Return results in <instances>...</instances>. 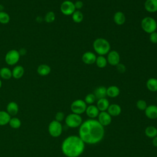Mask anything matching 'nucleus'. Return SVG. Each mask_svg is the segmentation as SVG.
Wrapping results in <instances>:
<instances>
[{
    "instance_id": "14",
    "label": "nucleus",
    "mask_w": 157,
    "mask_h": 157,
    "mask_svg": "<svg viewBox=\"0 0 157 157\" xmlns=\"http://www.w3.org/2000/svg\"><path fill=\"white\" fill-rule=\"evenodd\" d=\"M86 115L90 118L91 119H94L95 118L98 117L100 111L95 105H89L87 106L86 110H85Z\"/></svg>"
},
{
    "instance_id": "15",
    "label": "nucleus",
    "mask_w": 157,
    "mask_h": 157,
    "mask_svg": "<svg viewBox=\"0 0 157 157\" xmlns=\"http://www.w3.org/2000/svg\"><path fill=\"white\" fill-rule=\"evenodd\" d=\"M107 110L111 117H117L120 115L121 112V108L120 105L117 104H112L109 105Z\"/></svg>"
},
{
    "instance_id": "20",
    "label": "nucleus",
    "mask_w": 157,
    "mask_h": 157,
    "mask_svg": "<svg viewBox=\"0 0 157 157\" xmlns=\"http://www.w3.org/2000/svg\"><path fill=\"white\" fill-rule=\"evenodd\" d=\"M120 93V88L115 85H112L107 88V96L110 98H116Z\"/></svg>"
},
{
    "instance_id": "9",
    "label": "nucleus",
    "mask_w": 157,
    "mask_h": 157,
    "mask_svg": "<svg viewBox=\"0 0 157 157\" xmlns=\"http://www.w3.org/2000/svg\"><path fill=\"white\" fill-rule=\"evenodd\" d=\"M75 10L74 3L69 0L63 1L60 6L61 13L65 15H72Z\"/></svg>"
},
{
    "instance_id": "5",
    "label": "nucleus",
    "mask_w": 157,
    "mask_h": 157,
    "mask_svg": "<svg viewBox=\"0 0 157 157\" xmlns=\"http://www.w3.org/2000/svg\"><path fill=\"white\" fill-rule=\"evenodd\" d=\"M82 118L80 115L71 113L66 116L65 118V123L66 125L71 128H79L82 123Z\"/></svg>"
},
{
    "instance_id": "21",
    "label": "nucleus",
    "mask_w": 157,
    "mask_h": 157,
    "mask_svg": "<svg viewBox=\"0 0 157 157\" xmlns=\"http://www.w3.org/2000/svg\"><path fill=\"white\" fill-rule=\"evenodd\" d=\"M18 112V105L13 101L10 102L7 105V112L10 115L14 116L17 114Z\"/></svg>"
},
{
    "instance_id": "17",
    "label": "nucleus",
    "mask_w": 157,
    "mask_h": 157,
    "mask_svg": "<svg viewBox=\"0 0 157 157\" xmlns=\"http://www.w3.org/2000/svg\"><path fill=\"white\" fill-rule=\"evenodd\" d=\"M110 105L109 101L107 98H101L99 99H98L97 103H96V107L99 109L100 112H104L106 111Z\"/></svg>"
},
{
    "instance_id": "38",
    "label": "nucleus",
    "mask_w": 157,
    "mask_h": 157,
    "mask_svg": "<svg viewBox=\"0 0 157 157\" xmlns=\"http://www.w3.org/2000/svg\"><path fill=\"white\" fill-rule=\"evenodd\" d=\"M74 6H75V8L76 10H80L81 9L83 6V3L82 1H80V0H78V1H76L75 2H74Z\"/></svg>"
},
{
    "instance_id": "16",
    "label": "nucleus",
    "mask_w": 157,
    "mask_h": 157,
    "mask_svg": "<svg viewBox=\"0 0 157 157\" xmlns=\"http://www.w3.org/2000/svg\"><path fill=\"white\" fill-rule=\"evenodd\" d=\"M145 9L150 13L157 12V0H146L144 3Z\"/></svg>"
},
{
    "instance_id": "42",
    "label": "nucleus",
    "mask_w": 157,
    "mask_h": 157,
    "mask_svg": "<svg viewBox=\"0 0 157 157\" xmlns=\"http://www.w3.org/2000/svg\"><path fill=\"white\" fill-rule=\"evenodd\" d=\"M156 101H157V97H156Z\"/></svg>"
},
{
    "instance_id": "35",
    "label": "nucleus",
    "mask_w": 157,
    "mask_h": 157,
    "mask_svg": "<svg viewBox=\"0 0 157 157\" xmlns=\"http://www.w3.org/2000/svg\"><path fill=\"white\" fill-rule=\"evenodd\" d=\"M65 118V115L63 112H58L55 115V120L61 122Z\"/></svg>"
},
{
    "instance_id": "39",
    "label": "nucleus",
    "mask_w": 157,
    "mask_h": 157,
    "mask_svg": "<svg viewBox=\"0 0 157 157\" xmlns=\"http://www.w3.org/2000/svg\"><path fill=\"white\" fill-rule=\"evenodd\" d=\"M152 144L154 147H157V136L152 139Z\"/></svg>"
},
{
    "instance_id": "40",
    "label": "nucleus",
    "mask_w": 157,
    "mask_h": 157,
    "mask_svg": "<svg viewBox=\"0 0 157 157\" xmlns=\"http://www.w3.org/2000/svg\"><path fill=\"white\" fill-rule=\"evenodd\" d=\"M18 52H19V53H20V55L21 56V55H24L26 53V50H25V48H21V49L18 51Z\"/></svg>"
},
{
    "instance_id": "25",
    "label": "nucleus",
    "mask_w": 157,
    "mask_h": 157,
    "mask_svg": "<svg viewBox=\"0 0 157 157\" xmlns=\"http://www.w3.org/2000/svg\"><path fill=\"white\" fill-rule=\"evenodd\" d=\"M10 115L6 111H0V126H4L9 123Z\"/></svg>"
},
{
    "instance_id": "12",
    "label": "nucleus",
    "mask_w": 157,
    "mask_h": 157,
    "mask_svg": "<svg viewBox=\"0 0 157 157\" xmlns=\"http://www.w3.org/2000/svg\"><path fill=\"white\" fill-rule=\"evenodd\" d=\"M96 55L91 52H85L82 56V61L86 64H93L95 63L96 59Z\"/></svg>"
},
{
    "instance_id": "22",
    "label": "nucleus",
    "mask_w": 157,
    "mask_h": 157,
    "mask_svg": "<svg viewBox=\"0 0 157 157\" xmlns=\"http://www.w3.org/2000/svg\"><path fill=\"white\" fill-rule=\"evenodd\" d=\"M51 72L50 67L45 64L39 65L37 69V72L41 76H46L48 75Z\"/></svg>"
},
{
    "instance_id": "36",
    "label": "nucleus",
    "mask_w": 157,
    "mask_h": 157,
    "mask_svg": "<svg viewBox=\"0 0 157 157\" xmlns=\"http://www.w3.org/2000/svg\"><path fill=\"white\" fill-rule=\"evenodd\" d=\"M149 39L151 43L157 44V32L155 31V32L150 34Z\"/></svg>"
},
{
    "instance_id": "7",
    "label": "nucleus",
    "mask_w": 157,
    "mask_h": 157,
    "mask_svg": "<svg viewBox=\"0 0 157 157\" xmlns=\"http://www.w3.org/2000/svg\"><path fill=\"white\" fill-rule=\"evenodd\" d=\"M48 131L51 136L53 137H59L63 132V126L61 122L55 120L52 121L48 125Z\"/></svg>"
},
{
    "instance_id": "18",
    "label": "nucleus",
    "mask_w": 157,
    "mask_h": 157,
    "mask_svg": "<svg viewBox=\"0 0 157 157\" xmlns=\"http://www.w3.org/2000/svg\"><path fill=\"white\" fill-rule=\"evenodd\" d=\"M113 21L117 25H122L125 23L126 17L124 14L120 11H118L113 15Z\"/></svg>"
},
{
    "instance_id": "41",
    "label": "nucleus",
    "mask_w": 157,
    "mask_h": 157,
    "mask_svg": "<svg viewBox=\"0 0 157 157\" xmlns=\"http://www.w3.org/2000/svg\"><path fill=\"white\" fill-rule=\"evenodd\" d=\"M1 86H2V82H1V80H0V88H1Z\"/></svg>"
},
{
    "instance_id": "3",
    "label": "nucleus",
    "mask_w": 157,
    "mask_h": 157,
    "mask_svg": "<svg viewBox=\"0 0 157 157\" xmlns=\"http://www.w3.org/2000/svg\"><path fill=\"white\" fill-rule=\"evenodd\" d=\"M94 52L99 55L104 56L110 51V44L107 40L104 38L96 39L93 44Z\"/></svg>"
},
{
    "instance_id": "29",
    "label": "nucleus",
    "mask_w": 157,
    "mask_h": 157,
    "mask_svg": "<svg viewBox=\"0 0 157 157\" xmlns=\"http://www.w3.org/2000/svg\"><path fill=\"white\" fill-rule=\"evenodd\" d=\"M72 19L75 23H79L82 21L83 19V15L81 11L75 10V12L72 14Z\"/></svg>"
},
{
    "instance_id": "2",
    "label": "nucleus",
    "mask_w": 157,
    "mask_h": 157,
    "mask_svg": "<svg viewBox=\"0 0 157 157\" xmlns=\"http://www.w3.org/2000/svg\"><path fill=\"white\" fill-rule=\"evenodd\" d=\"M85 143L78 136L67 137L61 144V150L67 157H78L85 150Z\"/></svg>"
},
{
    "instance_id": "37",
    "label": "nucleus",
    "mask_w": 157,
    "mask_h": 157,
    "mask_svg": "<svg viewBox=\"0 0 157 157\" xmlns=\"http://www.w3.org/2000/svg\"><path fill=\"white\" fill-rule=\"evenodd\" d=\"M116 66H117V71H118L119 72L123 73V72H125V71H126V67H125V66H124L123 64L119 63V64H118Z\"/></svg>"
},
{
    "instance_id": "28",
    "label": "nucleus",
    "mask_w": 157,
    "mask_h": 157,
    "mask_svg": "<svg viewBox=\"0 0 157 157\" xmlns=\"http://www.w3.org/2000/svg\"><path fill=\"white\" fill-rule=\"evenodd\" d=\"M95 63L96 64V66L98 67H99V68H104L107 66V61L106 58L104 56L99 55L98 56L96 57V59Z\"/></svg>"
},
{
    "instance_id": "10",
    "label": "nucleus",
    "mask_w": 157,
    "mask_h": 157,
    "mask_svg": "<svg viewBox=\"0 0 157 157\" xmlns=\"http://www.w3.org/2000/svg\"><path fill=\"white\" fill-rule=\"evenodd\" d=\"M106 59L107 63L113 66H116L118 64L120 63V55L118 52L115 50H110L108 53Z\"/></svg>"
},
{
    "instance_id": "24",
    "label": "nucleus",
    "mask_w": 157,
    "mask_h": 157,
    "mask_svg": "<svg viewBox=\"0 0 157 157\" xmlns=\"http://www.w3.org/2000/svg\"><path fill=\"white\" fill-rule=\"evenodd\" d=\"M12 77L16 79L20 78L23 77L25 73V69L21 66H15L13 70L12 71Z\"/></svg>"
},
{
    "instance_id": "33",
    "label": "nucleus",
    "mask_w": 157,
    "mask_h": 157,
    "mask_svg": "<svg viewBox=\"0 0 157 157\" xmlns=\"http://www.w3.org/2000/svg\"><path fill=\"white\" fill-rule=\"evenodd\" d=\"M96 99V98L93 93H89V94H86V96L85 97L84 101L86 102V104L91 105L95 102Z\"/></svg>"
},
{
    "instance_id": "34",
    "label": "nucleus",
    "mask_w": 157,
    "mask_h": 157,
    "mask_svg": "<svg viewBox=\"0 0 157 157\" xmlns=\"http://www.w3.org/2000/svg\"><path fill=\"white\" fill-rule=\"evenodd\" d=\"M136 107L140 110H145L147 107V104L145 101L143 99H139L136 102Z\"/></svg>"
},
{
    "instance_id": "11",
    "label": "nucleus",
    "mask_w": 157,
    "mask_h": 157,
    "mask_svg": "<svg viewBox=\"0 0 157 157\" xmlns=\"http://www.w3.org/2000/svg\"><path fill=\"white\" fill-rule=\"evenodd\" d=\"M98 118V121L104 127L109 125L112 122V117L106 111L100 112Z\"/></svg>"
},
{
    "instance_id": "32",
    "label": "nucleus",
    "mask_w": 157,
    "mask_h": 157,
    "mask_svg": "<svg viewBox=\"0 0 157 157\" xmlns=\"http://www.w3.org/2000/svg\"><path fill=\"white\" fill-rule=\"evenodd\" d=\"M45 21L48 23H51L53 22L55 20V14L53 11L48 12L45 16Z\"/></svg>"
},
{
    "instance_id": "27",
    "label": "nucleus",
    "mask_w": 157,
    "mask_h": 157,
    "mask_svg": "<svg viewBox=\"0 0 157 157\" xmlns=\"http://www.w3.org/2000/svg\"><path fill=\"white\" fill-rule=\"evenodd\" d=\"M0 77L5 80H9L12 77V71L6 67H2L0 69Z\"/></svg>"
},
{
    "instance_id": "23",
    "label": "nucleus",
    "mask_w": 157,
    "mask_h": 157,
    "mask_svg": "<svg viewBox=\"0 0 157 157\" xmlns=\"http://www.w3.org/2000/svg\"><path fill=\"white\" fill-rule=\"evenodd\" d=\"M146 86L147 89L151 92L157 91V78H150L146 82Z\"/></svg>"
},
{
    "instance_id": "1",
    "label": "nucleus",
    "mask_w": 157,
    "mask_h": 157,
    "mask_svg": "<svg viewBox=\"0 0 157 157\" xmlns=\"http://www.w3.org/2000/svg\"><path fill=\"white\" fill-rule=\"evenodd\" d=\"M104 134V126L95 119L86 120L79 126L78 136L85 144H98L103 139Z\"/></svg>"
},
{
    "instance_id": "6",
    "label": "nucleus",
    "mask_w": 157,
    "mask_h": 157,
    "mask_svg": "<svg viewBox=\"0 0 157 157\" xmlns=\"http://www.w3.org/2000/svg\"><path fill=\"white\" fill-rule=\"evenodd\" d=\"M87 104L82 99H76L74 101L71 105V110L72 113L81 115L85 112Z\"/></svg>"
},
{
    "instance_id": "30",
    "label": "nucleus",
    "mask_w": 157,
    "mask_h": 157,
    "mask_svg": "<svg viewBox=\"0 0 157 157\" xmlns=\"http://www.w3.org/2000/svg\"><path fill=\"white\" fill-rule=\"evenodd\" d=\"M9 124L11 128L13 129H18L20 127L21 123L20 119L17 117H13L10 118Z\"/></svg>"
},
{
    "instance_id": "4",
    "label": "nucleus",
    "mask_w": 157,
    "mask_h": 157,
    "mask_svg": "<svg viewBox=\"0 0 157 157\" xmlns=\"http://www.w3.org/2000/svg\"><path fill=\"white\" fill-rule=\"evenodd\" d=\"M141 27L145 33L151 34L156 31L157 29V22L151 17H145L141 21Z\"/></svg>"
},
{
    "instance_id": "19",
    "label": "nucleus",
    "mask_w": 157,
    "mask_h": 157,
    "mask_svg": "<svg viewBox=\"0 0 157 157\" xmlns=\"http://www.w3.org/2000/svg\"><path fill=\"white\" fill-rule=\"evenodd\" d=\"M93 94L98 99L105 98L107 96V88L104 86H100L94 90Z\"/></svg>"
},
{
    "instance_id": "13",
    "label": "nucleus",
    "mask_w": 157,
    "mask_h": 157,
    "mask_svg": "<svg viewBox=\"0 0 157 157\" xmlns=\"http://www.w3.org/2000/svg\"><path fill=\"white\" fill-rule=\"evenodd\" d=\"M144 111L145 114L148 118L151 120H155L157 118V105L153 104L147 105Z\"/></svg>"
},
{
    "instance_id": "26",
    "label": "nucleus",
    "mask_w": 157,
    "mask_h": 157,
    "mask_svg": "<svg viewBox=\"0 0 157 157\" xmlns=\"http://www.w3.org/2000/svg\"><path fill=\"white\" fill-rule=\"evenodd\" d=\"M145 134L147 137L153 139L157 136V128L153 126H148L145 129Z\"/></svg>"
},
{
    "instance_id": "8",
    "label": "nucleus",
    "mask_w": 157,
    "mask_h": 157,
    "mask_svg": "<svg viewBox=\"0 0 157 157\" xmlns=\"http://www.w3.org/2000/svg\"><path fill=\"white\" fill-rule=\"evenodd\" d=\"M20 53L17 50H10L7 52L5 56L6 63L10 66L15 65L20 59Z\"/></svg>"
},
{
    "instance_id": "31",
    "label": "nucleus",
    "mask_w": 157,
    "mask_h": 157,
    "mask_svg": "<svg viewBox=\"0 0 157 157\" xmlns=\"http://www.w3.org/2000/svg\"><path fill=\"white\" fill-rule=\"evenodd\" d=\"M10 19V16L7 13L4 11H0V23L7 24L9 22Z\"/></svg>"
}]
</instances>
